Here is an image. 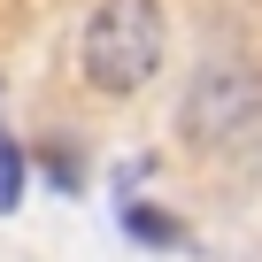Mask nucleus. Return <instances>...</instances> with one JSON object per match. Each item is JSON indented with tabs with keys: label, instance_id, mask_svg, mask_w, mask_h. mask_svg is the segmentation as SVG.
<instances>
[{
	"label": "nucleus",
	"instance_id": "obj_1",
	"mask_svg": "<svg viewBox=\"0 0 262 262\" xmlns=\"http://www.w3.org/2000/svg\"><path fill=\"white\" fill-rule=\"evenodd\" d=\"M155 70H162V8L155 0H100L85 24L93 93H139Z\"/></svg>",
	"mask_w": 262,
	"mask_h": 262
},
{
	"label": "nucleus",
	"instance_id": "obj_2",
	"mask_svg": "<svg viewBox=\"0 0 262 262\" xmlns=\"http://www.w3.org/2000/svg\"><path fill=\"white\" fill-rule=\"evenodd\" d=\"M16 201H24V155H16L8 131H0V216H8Z\"/></svg>",
	"mask_w": 262,
	"mask_h": 262
},
{
	"label": "nucleus",
	"instance_id": "obj_3",
	"mask_svg": "<svg viewBox=\"0 0 262 262\" xmlns=\"http://www.w3.org/2000/svg\"><path fill=\"white\" fill-rule=\"evenodd\" d=\"M123 224H131V239H155V247H178L185 231L170 224V216H155V208H123Z\"/></svg>",
	"mask_w": 262,
	"mask_h": 262
}]
</instances>
